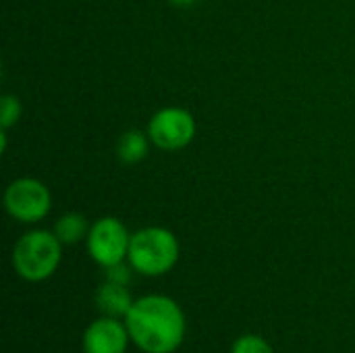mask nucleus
I'll list each match as a JSON object with an SVG mask.
<instances>
[{
  "label": "nucleus",
  "mask_w": 355,
  "mask_h": 353,
  "mask_svg": "<svg viewBox=\"0 0 355 353\" xmlns=\"http://www.w3.org/2000/svg\"><path fill=\"white\" fill-rule=\"evenodd\" d=\"M6 212L25 225L44 221L52 210V193L46 183L33 177H21L6 185L4 189Z\"/></svg>",
  "instance_id": "obj_4"
},
{
  "label": "nucleus",
  "mask_w": 355,
  "mask_h": 353,
  "mask_svg": "<svg viewBox=\"0 0 355 353\" xmlns=\"http://www.w3.org/2000/svg\"><path fill=\"white\" fill-rule=\"evenodd\" d=\"M89 223L83 214L79 212H67L54 223V235L60 239L62 246H73L79 243L81 239H87L89 233Z\"/></svg>",
  "instance_id": "obj_10"
},
{
  "label": "nucleus",
  "mask_w": 355,
  "mask_h": 353,
  "mask_svg": "<svg viewBox=\"0 0 355 353\" xmlns=\"http://www.w3.org/2000/svg\"><path fill=\"white\" fill-rule=\"evenodd\" d=\"M21 114H23L21 100L12 94H4L0 98V129L8 131L10 127H15L21 121Z\"/></svg>",
  "instance_id": "obj_11"
},
{
  "label": "nucleus",
  "mask_w": 355,
  "mask_h": 353,
  "mask_svg": "<svg viewBox=\"0 0 355 353\" xmlns=\"http://www.w3.org/2000/svg\"><path fill=\"white\" fill-rule=\"evenodd\" d=\"M129 331L119 318L104 316L94 320L83 333V352L85 353H125L129 343Z\"/></svg>",
  "instance_id": "obj_7"
},
{
  "label": "nucleus",
  "mask_w": 355,
  "mask_h": 353,
  "mask_svg": "<svg viewBox=\"0 0 355 353\" xmlns=\"http://www.w3.org/2000/svg\"><path fill=\"white\" fill-rule=\"evenodd\" d=\"M131 268L146 277L166 275L179 260V241L164 227H146L131 235L129 256Z\"/></svg>",
  "instance_id": "obj_3"
},
{
  "label": "nucleus",
  "mask_w": 355,
  "mask_h": 353,
  "mask_svg": "<svg viewBox=\"0 0 355 353\" xmlns=\"http://www.w3.org/2000/svg\"><path fill=\"white\" fill-rule=\"evenodd\" d=\"M85 241H87V252L92 260L100 264L102 268H108L127 260L131 233L119 218L102 216L89 227Z\"/></svg>",
  "instance_id": "obj_6"
},
{
  "label": "nucleus",
  "mask_w": 355,
  "mask_h": 353,
  "mask_svg": "<svg viewBox=\"0 0 355 353\" xmlns=\"http://www.w3.org/2000/svg\"><path fill=\"white\" fill-rule=\"evenodd\" d=\"M231 353H275L272 347L266 343V339L258 337V335H243L233 343V352Z\"/></svg>",
  "instance_id": "obj_12"
},
{
  "label": "nucleus",
  "mask_w": 355,
  "mask_h": 353,
  "mask_svg": "<svg viewBox=\"0 0 355 353\" xmlns=\"http://www.w3.org/2000/svg\"><path fill=\"white\" fill-rule=\"evenodd\" d=\"M129 266H131V264H129ZM129 266H125V262L114 264V266H108V268H106V281H112V283H119V285H127L129 279H131Z\"/></svg>",
  "instance_id": "obj_13"
},
{
  "label": "nucleus",
  "mask_w": 355,
  "mask_h": 353,
  "mask_svg": "<svg viewBox=\"0 0 355 353\" xmlns=\"http://www.w3.org/2000/svg\"><path fill=\"white\" fill-rule=\"evenodd\" d=\"M96 304H98V308L106 316H112V318H121L123 316L125 318L127 312L133 306V300H131V293H129L127 285H119V283L106 281L96 291Z\"/></svg>",
  "instance_id": "obj_8"
},
{
  "label": "nucleus",
  "mask_w": 355,
  "mask_h": 353,
  "mask_svg": "<svg viewBox=\"0 0 355 353\" xmlns=\"http://www.w3.org/2000/svg\"><path fill=\"white\" fill-rule=\"evenodd\" d=\"M146 131L154 148L162 152H179L193 141L198 125L189 110L181 106H166L152 114Z\"/></svg>",
  "instance_id": "obj_5"
},
{
  "label": "nucleus",
  "mask_w": 355,
  "mask_h": 353,
  "mask_svg": "<svg viewBox=\"0 0 355 353\" xmlns=\"http://www.w3.org/2000/svg\"><path fill=\"white\" fill-rule=\"evenodd\" d=\"M125 327L133 343L146 353H173L185 337L183 310L164 295L135 300L125 316Z\"/></svg>",
  "instance_id": "obj_1"
},
{
  "label": "nucleus",
  "mask_w": 355,
  "mask_h": 353,
  "mask_svg": "<svg viewBox=\"0 0 355 353\" xmlns=\"http://www.w3.org/2000/svg\"><path fill=\"white\" fill-rule=\"evenodd\" d=\"M198 0H171V4L173 6H177V8H189V6H193Z\"/></svg>",
  "instance_id": "obj_14"
},
{
  "label": "nucleus",
  "mask_w": 355,
  "mask_h": 353,
  "mask_svg": "<svg viewBox=\"0 0 355 353\" xmlns=\"http://www.w3.org/2000/svg\"><path fill=\"white\" fill-rule=\"evenodd\" d=\"M150 146H152V141H150L148 131L129 129L116 141V158L123 164H137L148 156Z\"/></svg>",
  "instance_id": "obj_9"
},
{
  "label": "nucleus",
  "mask_w": 355,
  "mask_h": 353,
  "mask_svg": "<svg viewBox=\"0 0 355 353\" xmlns=\"http://www.w3.org/2000/svg\"><path fill=\"white\" fill-rule=\"evenodd\" d=\"M62 258V243L54 231L35 229L25 233L12 248V268L29 283L50 279Z\"/></svg>",
  "instance_id": "obj_2"
}]
</instances>
